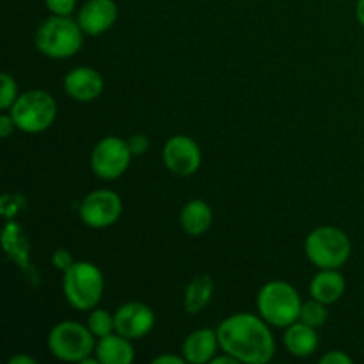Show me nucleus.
<instances>
[{
	"mask_svg": "<svg viewBox=\"0 0 364 364\" xmlns=\"http://www.w3.org/2000/svg\"><path fill=\"white\" fill-rule=\"evenodd\" d=\"M320 364H352V358L341 350H331L320 358Z\"/></svg>",
	"mask_w": 364,
	"mask_h": 364,
	"instance_id": "nucleus-27",
	"label": "nucleus"
},
{
	"mask_svg": "<svg viewBox=\"0 0 364 364\" xmlns=\"http://www.w3.org/2000/svg\"><path fill=\"white\" fill-rule=\"evenodd\" d=\"M153 364H183L185 358L183 355H174V354H162V355H156L155 359L151 361Z\"/></svg>",
	"mask_w": 364,
	"mask_h": 364,
	"instance_id": "nucleus-29",
	"label": "nucleus"
},
{
	"mask_svg": "<svg viewBox=\"0 0 364 364\" xmlns=\"http://www.w3.org/2000/svg\"><path fill=\"white\" fill-rule=\"evenodd\" d=\"M213 290H215V284L213 279L208 274H203V276L194 277V279L188 283V287L185 288L183 295V308L185 311L191 313V315H198L203 309H206V306L212 302Z\"/></svg>",
	"mask_w": 364,
	"mask_h": 364,
	"instance_id": "nucleus-19",
	"label": "nucleus"
},
{
	"mask_svg": "<svg viewBox=\"0 0 364 364\" xmlns=\"http://www.w3.org/2000/svg\"><path fill=\"white\" fill-rule=\"evenodd\" d=\"M103 87H105V82H103L102 73L95 68H73L64 77V91L77 102H92V100L100 98Z\"/></svg>",
	"mask_w": 364,
	"mask_h": 364,
	"instance_id": "nucleus-13",
	"label": "nucleus"
},
{
	"mask_svg": "<svg viewBox=\"0 0 364 364\" xmlns=\"http://www.w3.org/2000/svg\"><path fill=\"white\" fill-rule=\"evenodd\" d=\"M270 323L255 313H235L217 326L220 352L238 363L265 364L276 354V340Z\"/></svg>",
	"mask_w": 364,
	"mask_h": 364,
	"instance_id": "nucleus-1",
	"label": "nucleus"
},
{
	"mask_svg": "<svg viewBox=\"0 0 364 364\" xmlns=\"http://www.w3.org/2000/svg\"><path fill=\"white\" fill-rule=\"evenodd\" d=\"M105 290V279L98 265L91 262H75L63 272V294L77 311L98 308Z\"/></svg>",
	"mask_w": 364,
	"mask_h": 364,
	"instance_id": "nucleus-4",
	"label": "nucleus"
},
{
	"mask_svg": "<svg viewBox=\"0 0 364 364\" xmlns=\"http://www.w3.org/2000/svg\"><path fill=\"white\" fill-rule=\"evenodd\" d=\"M75 263L73 256H71V252L68 251V249H57V251H53L52 255V265L55 267L57 270H68L71 265Z\"/></svg>",
	"mask_w": 364,
	"mask_h": 364,
	"instance_id": "nucleus-26",
	"label": "nucleus"
},
{
	"mask_svg": "<svg viewBox=\"0 0 364 364\" xmlns=\"http://www.w3.org/2000/svg\"><path fill=\"white\" fill-rule=\"evenodd\" d=\"M14 128H16V123H14L13 116H11L7 110H4V114L0 116V137L7 139L11 134H13Z\"/></svg>",
	"mask_w": 364,
	"mask_h": 364,
	"instance_id": "nucleus-28",
	"label": "nucleus"
},
{
	"mask_svg": "<svg viewBox=\"0 0 364 364\" xmlns=\"http://www.w3.org/2000/svg\"><path fill=\"white\" fill-rule=\"evenodd\" d=\"M9 364H36V359L28 354H16L9 359Z\"/></svg>",
	"mask_w": 364,
	"mask_h": 364,
	"instance_id": "nucleus-30",
	"label": "nucleus"
},
{
	"mask_svg": "<svg viewBox=\"0 0 364 364\" xmlns=\"http://www.w3.org/2000/svg\"><path fill=\"white\" fill-rule=\"evenodd\" d=\"M304 252L316 269H341L352 255V242L340 228L320 226L306 237Z\"/></svg>",
	"mask_w": 364,
	"mask_h": 364,
	"instance_id": "nucleus-5",
	"label": "nucleus"
},
{
	"mask_svg": "<svg viewBox=\"0 0 364 364\" xmlns=\"http://www.w3.org/2000/svg\"><path fill=\"white\" fill-rule=\"evenodd\" d=\"M132 156L134 155H132L128 141L116 135H109L92 148L91 169L100 180L114 181L127 173Z\"/></svg>",
	"mask_w": 364,
	"mask_h": 364,
	"instance_id": "nucleus-8",
	"label": "nucleus"
},
{
	"mask_svg": "<svg viewBox=\"0 0 364 364\" xmlns=\"http://www.w3.org/2000/svg\"><path fill=\"white\" fill-rule=\"evenodd\" d=\"M45 4L55 16H71L77 9V0H45Z\"/></svg>",
	"mask_w": 364,
	"mask_h": 364,
	"instance_id": "nucleus-24",
	"label": "nucleus"
},
{
	"mask_svg": "<svg viewBox=\"0 0 364 364\" xmlns=\"http://www.w3.org/2000/svg\"><path fill=\"white\" fill-rule=\"evenodd\" d=\"M212 364H238V359H235L233 355L223 352V355H215L212 359Z\"/></svg>",
	"mask_w": 364,
	"mask_h": 364,
	"instance_id": "nucleus-31",
	"label": "nucleus"
},
{
	"mask_svg": "<svg viewBox=\"0 0 364 364\" xmlns=\"http://www.w3.org/2000/svg\"><path fill=\"white\" fill-rule=\"evenodd\" d=\"M48 350L55 359L64 363H82L95 354L96 336L87 326L73 320H63L48 333Z\"/></svg>",
	"mask_w": 364,
	"mask_h": 364,
	"instance_id": "nucleus-7",
	"label": "nucleus"
},
{
	"mask_svg": "<svg viewBox=\"0 0 364 364\" xmlns=\"http://www.w3.org/2000/svg\"><path fill=\"white\" fill-rule=\"evenodd\" d=\"M95 355L102 364H132L135 359V348L132 340L112 333L109 336L98 338Z\"/></svg>",
	"mask_w": 364,
	"mask_h": 364,
	"instance_id": "nucleus-16",
	"label": "nucleus"
},
{
	"mask_svg": "<svg viewBox=\"0 0 364 364\" xmlns=\"http://www.w3.org/2000/svg\"><path fill=\"white\" fill-rule=\"evenodd\" d=\"M117 20V4L114 0H87L78 11L77 21L84 34L100 36L114 27Z\"/></svg>",
	"mask_w": 364,
	"mask_h": 364,
	"instance_id": "nucleus-12",
	"label": "nucleus"
},
{
	"mask_svg": "<svg viewBox=\"0 0 364 364\" xmlns=\"http://www.w3.org/2000/svg\"><path fill=\"white\" fill-rule=\"evenodd\" d=\"M355 18L361 23V27H364V0H358V4H355Z\"/></svg>",
	"mask_w": 364,
	"mask_h": 364,
	"instance_id": "nucleus-32",
	"label": "nucleus"
},
{
	"mask_svg": "<svg viewBox=\"0 0 364 364\" xmlns=\"http://www.w3.org/2000/svg\"><path fill=\"white\" fill-rule=\"evenodd\" d=\"M7 112L13 116L16 128L23 134H41L48 130L57 117V102L48 91L31 89L20 92Z\"/></svg>",
	"mask_w": 364,
	"mask_h": 364,
	"instance_id": "nucleus-6",
	"label": "nucleus"
},
{
	"mask_svg": "<svg viewBox=\"0 0 364 364\" xmlns=\"http://www.w3.org/2000/svg\"><path fill=\"white\" fill-rule=\"evenodd\" d=\"M34 45L50 59H70L84 45V31L71 16H52L43 21L34 34Z\"/></svg>",
	"mask_w": 364,
	"mask_h": 364,
	"instance_id": "nucleus-2",
	"label": "nucleus"
},
{
	"mask_svg": "<svg viewBox=\"0 0 364 364\" xmlns=\"http://www.w3.org/2000/svg\"><path fill=\"white\" fill-rule=\"evenodd\" d=\"M258 315L272 327L287 329L301 316L302 301L299 291L290 283L281 279L269 281L256 295Z\"/></svg>",
	"mask_w": 364,
	"mask_h": 364,
	"instance_id": "nucleus-3",
	"label": "nucleus"
},
{
	"mask_svg": "<svg viewBox=\"0 0 364 364\" xmlns=\"http://www.w3.org/2000/svg\"><path fill=\"white\" fill-rule=\"evenodd\" d=\"M220 352L219 336L217 331L203 327V329H196L185 338L183 345H181V354H183L185 361L191 364H206L212 363Z\"/></svg>",
	"mask_w": 364,
	"mask_h": 364,
	"instance_id": "nucleus-14",
	"label": "nucleus"
},
{
	"mask_svg": "<svg viewBox=\"0 0 364 364\" xmlns=\"http://www.w3.org/2000/svg\"><path fill=\"white\" fill-rule=\"evenodd\" d=\"M2 242L7 255H9L25 272H28V244L23 231H21V228L18 226L16 223H7V226L4 228Z\"/></svg>",
	"mask_w": 364,
	"mask_h": 364,
	"instance_id": "nucleus-20",
	"label": "nucleus"
},
{
	"mask_svg": "<svg viewBox=\"0 0 364 364\" xmlns=\"http://www.w3.org/2000/svg\"><path fill=\"white\" fill-rule=\"evenodd\" d=\"M213 212L210 205L203 199H192L181 208L180 212V226L191 237L205 235L212 228Z\"/></svg>",
	"mask_w": 364,
	"mask_h": 364,
	"instance_id": "nucleus-18",
	"label": "nucleus"
},
{
	"mask_svg": "<svg viewBox=\"0 0 364 364\" xmlns=\"http://www.w3.org/2000/svg\"><path fill=\"white\" fill-rule=\"evenodd\" d=\"M345 288L347 283L340 269H322L309 283V295L311 299L331 306L343 297Z\"/></svg>",
	"mask_w": 364,
	"mask_h": 364,
	"instance_id": "nucleus-15",
	"label": "nucleus"
},
{
	"mask_svg": "<svg viewBox=\"0 0 364 364\" xmlns=\"http://www.w3.org/2000/svg\"><path fill=\"white\" fill-rule=\"evenodd\" d=\"M162 160L166 169L176 176H192L201 167V148L188 135H173L164 144Z\"/></svg>",
	"mask_w": 364,
	"mask_h": 364,
	"instance_id": "nucleus-10",
	"label": "nucleus"
},
{
	"mask_svg": "<svg viewBox=\"0 0 364 364\" xmlns=\"http://www.w3.org/2000/svg\"><path fill=\"white\" fill-rule=\"evenodd\" d=\"M123 213V201L109 188L92 191L82 199L78 206L80 220L91 230H105L114 226Z\"/></svg>",
	"mask_w": 364,
	"mask_h": 364,
	"instance_id": "nucleus-9",
	"label": "nucleus"
},
{
	"mask_svg": "<svg viewBox=\"0 0 364 364\" xmlns=\"http://www.w3.org/2000/svg\"><path fill=\"white\" fill-rule=\"evenodd\" d=\"M0 82H2V89H0V109L9 110L13 103L16 102L20 92H18V84L9 73L0 75Z\"/></svg>",
	"mask_w": 364,
	"mask_h": 364,
	"instance_id": "nucleus-23",
	"label": "nucleus"
},
{
	"mask_svg": "<svg viewBox=\"0 0 364 364\" xmlns=\"http://www.w3.org/2000/svg\"><path fill=\"white\" fill-rule=\"evenodd\" d=\"M116 333L128 340H142L155 327V313L144 302H127L114 313Z\"/></svg>",
	"mask_w": 364,
	"mask_h": 364,
	"instance_id": "nucleus-11",
	"label": "nucleus"
},
{
	"mask_svg": "<svg viewBox=\"0 0 364 364\" xmlns=\"http://www.w3.org/2000/svg\"><path fill=\"white\" fill-rule=\"evenodd\" d=\"M284 347L290 352L294 358H309L311 354H315L316 348H318V334H316L315 327L308 326V323L297 320L295 323L287 327L284 331Z\"/></svg>",
	"mask_w": 364,
	"mask_h": 364,
	"instance_id": "nucleus-17",
	"label": "nucleus"
},
{
	"mask_svg": "<svg viewBox=\"0 0 364 364\" xmlns=\"http://www.w3.org/2000/svg\"><path fill=\"white\" fill-rule=\"evenodd\" d=\"M327 316H329V311H327V304H323V302L316 301V299L302 302L301 316H299L301 322L318 329V327H322L327 322Z\"/></svg>",
	"mask_w": 364,
	"mask_h": 364,
	"instance_id": "nucleus-22",
	"label": "nucleus"
},
{
	"mask_svg": "<svg viewBox=\"0 0 364 364\" xmlns=\"http://www.w3.org/2000/svg\"><path fill=\"white\" fill-rule=\"evenodd\" d=\"M128 146H130V151L134 156H141L144 153H148L149 149V139L144 134H134L127 139Z\"/></svg>",
	"mask_w": 364,
	"mask_h": 364,
	"instance_id": "nucleus-25",
	"label": "nucleus"
},
{
	"mask_svg": "<svg viewBox=\"0 0 364 364\" xmlns=\"http://www.w3.org/2000/svg\"><path fill=\"white\" fill-rule=\"evenodd\" d=\"M85 326H87L89 331L95 334L96 340H98V338L109 336V334L116 333V322H114V315L110 311H107V309H102V308H95L89 311Z\"/></svg>",
	"mask_w": 364,
	"mask_h": 364,
	"instance_id": "nucleus-21",
	"label": "nucleus"
}]
</instances>
